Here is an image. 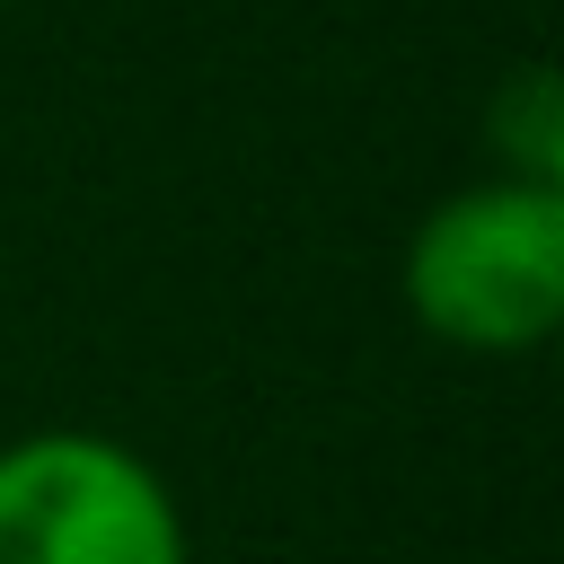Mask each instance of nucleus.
<instances>
[{
    "instance_id": "1",
    "label": "nucleus",
    "mask_w": 564,
    "mask_h": 564,
    "mask_svg": "<svg viewBox=\"0 0 564 564\" xmlns=\"http://www.w3.org/2000/svg\"><path fill=\"white\" fill-rule=\"evenodd\" d=\"M397 291L458 352H538L564 326V185L476 176L441 194L405 238Z\"/></svg>"
},
{
    "instance_id": "2",
    "label": "nucleus",
    "mask_w": 564,
    "mask_h": 564,
    "mask_svg": "<svg viewBox=\"0 0 564 564\" xmlns=\"http://www.w3.org/2000/svg\"><path fill=\"white\" fill-rule=\"evenodd\" d=\"M0 564H194L167 476L115 432L0 441Z\"/></svg>"
},
{
    "instance_id": "3",
    "label": "nucleus",
    "mask_w": 564,
    "mask_h": 564,
    "mask_svg": "<svg viewBox=\"0 0 564 564\" xmlns=\"http://www.w3.org/2000/svg\"><path fill=\"white\" fill-rule=\"evenodd\" d=\"M485 141H494V176L564 185V97H555V70L520 62L494 88V106H485Z\"/></svg>"
},
{
    "instance_id": "4",
    "label": "nucleus",
    "mask_w": 564,
    "mask_h": 564,
    "mask_svg": "<svg viewBox=\"0 0 564 564\" xmlns=\"http://www.w3.org/2000/svg\"><path fill=\"white\" fill-rule=\"evenodd\" d=\"M0 9H9V0H0Z\"/></svg>"
}]
</instances>
